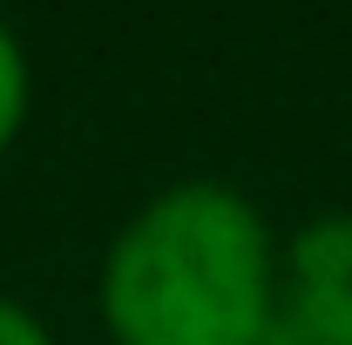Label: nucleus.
<instances>
[{
	"mask_svg": "<svg viewBox=\"0 0 352 345\" xmlns=\"http://www.w3.org/2000/svg\"><path fill=\"white\" fill-rule=\"evenodd\" d=\"M278 311L311 345H352V210L311 216L278 244Z\"/></svg>",
	"mask_w": 352,
	"mask_h": 345,
	"instance_id": "nucleus-2",
	"label": "nucleus"
},
{
	"mask_svg": "<svg viewBox=\"0 0 352 345\" xmlns=\"http://www.w3.org/2000/svg\"><path fill=\"white\" fill-rule=\"evenodd\" d=\"M251 345H311V339L298 332V325H292V318H285V311H278V318H271V325H264Z\"/></svg>",
	"mask_w": 352,
	"mask_h": 345,
	"instance_id": "nucleus-5",
	"label": "nucleus"
},
{
	"mask_svg": "<svg viewBox=\"0 0 352 345\" xmlns=\"http://www.w3.org/2000/svg\"><path fill=\"white\" fill-rule=\"evenodd\" d=\"M0 345H54V332L41 325L34 304H21L14 291H0Z\"/></svg>",
	"mask_w": 352,
	"mask_h": 345,
	"instance_id": "nucleus-4",
	"label": "nucleus"
},
{
	"mask_svg": "<svg viewBox=\"0 0 352 345\" xmlns=\"http://www.w3.org/2000/svg\"><path fill=\"white\" fill-rule=\"evenodd\" d=\"M95 304L116 345H251L278 318V237L223 176L156 190L109 237Z\"/></svg>",
	"mask_w": 352,
	"mask_h": 345,
	"instance_id": "nucleus-1",
	"label": "nucleus"
},
{
	"mask_svg": "<svg viewBox=\"0 0 352 345\" xmlns=\"http://www.w3.org/2000/svg\"><path fill=\"white\" fill-rule=\"evenodd\" d=\"M28 109H34V61H28V41L14 34V21L0 14V163L14 156V142L28 129Z\"/></svg>",
	"mask_w": 352,
	"mask_h": 345,
	"instance_id": "nucleus-3",
	"label": "nucleus"
}]
</instances>
